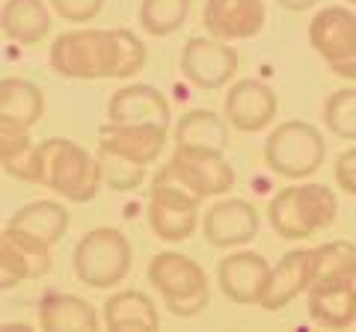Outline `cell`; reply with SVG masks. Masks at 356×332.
Listing matches in <instances>:
<instances>
[{
  "mask_svg": "<svg viewBox=\"0 0 356 332\" xmlns=\"http://www.w3.org/2000/svg\"><path fill=\"white\" fill-rule=\"evenodd\" d=\"M276 110H280L276 92L264 81H255V77L238 81L226 92V101H222V116L241 134H261V131H267L276 119Z\"/></svg>",
  "mask_w": 356,
  "mask_h": 332,
  "instance_id": "cell-11",
  "label": "cell"
},
{
  "mask_svg": "<svg viewBox=\"0 0 356 332\" xmlns=\"http://www.w3.org/2000/svg\"><path fill=\"white\" fill-rule=\"evenodd\" d=\"M39 184L48 187L65 202H89L102 190V169L95 154L65 137H51L39 142Z\"/></svg>",
  "mask_w": 356,
  "mask_h": 332,
  "instance_id": "cell-2",
  "label": "cell"
},
{
  "mask_svg": "<svg viewBox=\"0 0 356 332\" xmlns=\"http://www.w3.org/2000/svg\"><path fill=\"white\" fill-rule=\"evenodd\" d=\"M39 326L48 332H95L102 317L83 297L54 291L39 300Z\"/></svg>",
  "mask_w": 356,
  "mask_h": 332,
  "instance_id": "cell-20",
  "label": "cell"
},
{
  "mask_svg": "<svg viewBox=\"0 0 356 332\" xmlns=\"http://www.w3.org/2000/svg\"><path fill=\"white\" fill-rule=\"evenodd\" d=\"M51 9L69 24H86L102 15V9L107 0H48Z\"/></svg>",
  "mask_w": 356,
  "mask_h": 332,
  "instance_id": "cell-31",
  "label": "cell"
},
{
  "mask_svg": "<svg viewBox=\"0 0 356 332\" xmlns=\"http://www.w3.org/2000/svg\"><path fill=\"white\" fill-rule=\"evenodd\" d=\"M324 125L341 140H356V86L336 90L324 104Z\"/></svg>",
  "mask_w": 356,
  "mask_h": 332,
  "instance_id": "cell-30",
  "label": "cell"
},
{
  "mask_svg": "<svg viewBox=\"0 0 356 332\" xmlns=\"http://www.w3.org/2000/svg\"><path fill=\"white\" fill-rule=\"evenodd\" d=\"M146 45L137 33L125 27L113 30H69L54 39L48 51L51 69L69 81H128L146 65Z\"/></svg>",
  "mask_w": 356,
  "mask_h": 332,
  "instance_id": "cell-1",
  "label": "cell"
},
{
  "mask_svg": "<svg viewBox=\"0 0 356 332\" xmlns=\"http://www.w3.org/2000/svg\"><path fill=\"white\" fill-rule=\"evenodd\" d=\"M0 252H3L9 270L15 273L18 282L42 279L51 273V247L21 229L6 226L0 231Z\"/></svg>",
  "mask_w": 356,
  "mask_h": 332,
  "instance_id": "cell-21",
  "label": "cell"
},
{
  "mask_svg": "<svg viewBox=\"0 0 356 332\" xmlns=\"http://www.w3.org/2000/svg\"><path fill=\"white\" fill-rule=\"evenodd\" d=\"M9 226L27 231L36 240L54 247L69 231V211H65V205L54 202V199H36V202H27L24 208H18L13 219H9Z\"/></svg>",
  "mask_w": 356,
  "mask_h": 332,
  "instance_id": "cell-25",
  "label": "cell"
},
{
  "mask_svg": "<svg viewBox=\"0 0 356 332\" xmlns=\"http://www.w3.org/2000/svg\"><path fill=\"white\" fill-rule=\"evenodd\" d=\"M336 214H339L336 193L318 181L282 187L267 205L270 229L285 240H306L315 231L330 229Z\"/></svg>",
  "mask_w": 356,
  "mask_h": 332,
  "instance_id": "cell-3",
  "label": "cell"
},
{
  "mask_svg": "<svg viewBox=\"0 0 356 332\" xmlns=\"http://www.w3.org/2000/svg\"><path fill=\"white\" fill-rule=\"evenodd\" d=\"M44 116V95L33 81L24 77H3L0 81V119L18 128H36Z\"/></svg>",
  "mask_w": 356,
  "mask_h": 332,
  "instance_id": "cell-24",
  "label": "cell"
},
{
  "mask_svg": "<svg viewBox=\"0 0 356 332\" xmlns=\"http://www.w3.org/2000/svg\"><path fill=\"white\" fill-rule=\"evenodd\" d=\"M332 172H336V184L341 187V190L356 196V146L339 154V158H336V169H332Z\"/></svg>",
  "mask_w": 356,
  "mask_h": 332,
  "instance_id": "cell-32",
  "label": "cell"
},
{
  "mask_svg": "<svg viewBox=\"0 0 356 332\" xmlns=\"http://www.w3.org/2000/svg\"><path fill=\"white\" fill-rule=\"evenodd\" d=\"M131 261V240L119 229L98 226L77 240L72 267L83 285L95 288V291H107V288H116L128 279Z\"/></svg>",
  "mask_w": 356,
  "mask_h": 332,
  "instance_id": "cell-5",
  "label": "cell"
},
{
  "mask_svg": "<svg viewBox=\"0 0 356 332\" xmlns=\"http://www.w3.org/2000/svg\"><path fill=\"white\" fill-rule=\"evenodd\" d=\"M344 3H350V6H356V0H344Z\"/></svg>",
  "mask_w": 356,
  "mask_h": 332,
  "instance_id": "cell-35",
  "label": "cell"
},
{
  "mask_svg": "<svg viewBox=\"0 0 356 332\" xmlns=\"http://www.w3.org/2000/svg\"><path fill=\"white\" fill-rule=\"evenodd\" d=\"M309 273H312V249H291L280 258L276 267H270V279L261 294V308L264 312H280L291 300L309 288Z\"/></svg>",
  "mask_w": 356,
  "mask_h": 332,
  "instance_id": "cell-17",
  "label": "cell"
},
{
  "mask_svg": "<svg viewBox=\"0 0 356 332\" xmlns=\"http://www.w3.org/2000/svg\"><path fill=\"white\" fill-rule=\"evenodd\" d=\"M107 122H122V125H172L170 101L161 90L149 83H131L110 95L107 101Z\"/></svg>",
  "mask_w": 356,
  "mask_h": 332,
  "instance_id": "cell-15",
  "label": "cell"
},
{
  "mask_svg": "<svg viewBox=\"0 0 356 332\" xmlns=\"http://www.w3.org/2000/svg\"><path fill=\"white\" fill-rule=\"evenodd\" d=\"M199 205L202 199L193 196L184 184L170 172V166H161L149 187V226L166 243H181L199 226Z\"/></svg>",
  "mask_w": 356,
  "mask_h": 332,
  "instance_id": "cell-7",
  "label": "cell"
},
{
  "mask_svg": "<svg viewBox=\"0 0 356 332\" xmlns=\"http://www.w3.org/2000/svg\"><path fill=\"white\" fill-rule=\"evenodd\" d=\"M181 74L196 90H222L238 72V51L229 42L211 36H191L181 48Z\"/></svg>",
  "mask_w": 356,
  "mask_h": 332,
  "instance_id": "cell-10",
  "label": "cell"
},
{
  "mask_svg": "<svg viewBox=\"0 0 356 332\" xmlns=\"http://www.w3.org/2000/svg\"><path fill=\"white\" fill-rule=\"evenodd\" d=\"M102 320L110 332H152L161 326V315L143 291H119L107 297Z\"/></svg>",
  "mask_w": 356,
  "mask_h": 332,
  "instance_id": "cell-22",
  "label": "cell"
},
{
  "mask_svg": "<svg viewBox=\"0 0 356 332\" xmlns=\"http://www.w3.org/2000/svg\"><path fill=\"white\" fill-rule=\"evenodd\" d=\"M170 128L161 125H122V122H104L98 128V149H107L125 160L149 166L161 158L166 146Z\"/></svg>",
  "mask_w": 356,
  "mask_h": 332,
  "instance_id": "cell-16",
  "label": "cell"
},
{
  "mask_svg": "<svg viewBox=\"0 0 356 332\" xmlns=\"http://www.w3.org/2000/svg\"><path fill=\"white\" fill-rule=\"evenodd\" d=\"M270 279V264L264 256L250 249H238L232 256L220 258L217 264V282L226 300L238 306H259L261 294Z\"/></svg>",
  "mask_w": 356,
  "mask_h": 332,
  "instance_id": "cell-14",
  "label": "cell"
},
{
  "mask_svg": "<svg viewBox=\"0 0 356 332\" xmlns=\"http://www.w3.org/2000/svg\"><path fill=\"white\" fill-rule=\"evenodd\" d=\"M193 0H143L140 27L154 39H166L184 27Z\"/></svg>",
  "mask_w": 356,
  "mask_h": 332,
  "instance_id": "cell-28",
  "label": "cell"
},
{
  "mask_svg": "<svg viewBox=\"0 0 356 332\" xmlns=\"http://www.w3.org/2000/svg\"><path fill=\"white\" fill-rule=\"evenodd\" d=\"M282 9H288V13H306V9H315L321 0H276Z\"/></svg>",
  "mask_w": 356,
  "mask_h": 332,
  "instance_id": "cell-34",
  "label": "cell"
},
{
  "mask_svg": "<svg viewBox=\"0 0 356 332\" xmlns=\"http://www.w3.org/2000/svg\"><path fill=\"white\" fill-rule=\"evenodd\" d=\"M259 229H261L259 211L243 199H220L202 217V235L217 249L243 247V243L255 240Z\"/></svg>",
  "mask_w": 356,
  "mask_h": 332,
  "instance_id": "cell-12",
  "label": "cell"
},
{
  "mask_svg": "<svg viewBox=\"0 0 356 332\" xmlns=\"http://www.w3.org/2000/svg\"><path fill=\"white\" fill-rule=\"evenodd\" d=\"M324 158H327V142L321 137V131L300 119L276 125L270 131V137L264 140L267 169L282 175L288 181L312 179L321 169Z\"/></svg>",
  "mask_w": 356,
  "mask_h": 332,
  "instance_id": "cell-6",
  "label": "cell"
},
{
  "mask_svg": "<svg viewBox=\"0 0 356 332\" xmlns=\"http://www.w3.org/2000/svg\"><path fill=\"white\" fill-rule=\"evenodd\" d=\"M0 169L18 181L39 184V146L30 140V131L0 119Z\"/></svg>",
  "mask_w": 356,
  "mask_h": 332,
  "instance_id": "cell-23",
  "label": "cell"
},
{
  "mask_svg": "<svg viewBox=\"0 0 356 332\" xmlns=\"http://www.w3.org/2000/svg\"><path fill=\"white\" fill-rule=\"evenodd\" d=\"M175 146H199V149H229V122L217 116L214 110H191L178 119L172 128Z\"/></svg>",
  "mask_w": 356,
  "mask_h": 332,
  "instance_id": "cell-26",
  "label": "cell"
},
{
  "mask_svg": "<svg viewBox=\"0 0 356 332\" xmlns=\"http://www.w3.org/2000/svg\"><path fill=\"white\" fill-rule=\"evenodd\" d=\"M309 45L332 74L356 81V13L348 6H324L309 21Z\"/></svg>",
  "mask_w": 356,
  "mask_h": 332,
  "instance_id": "cell-8",
  "label": "cell"
},
{
  "mask_svg": "<svg viewBox=\"0 0 356 332\" xmlns=\"http://www.w3.org/2000/svg\"><path fill=\"white\" fill-rule=\"evenodd\" d=\"M170 172L199 199L226 196L235 187V169L226 160V151L199 149V146H175L170 158Z\"/></svg>",
  "mask_w": 356,
  "mask_h": 332,
  "instance_id": "cell-9",
  "label": "cell"
},
{
  "mask_svg": "<svg viewBox=\"0 0 356 332\" xmlns=\"http://www.w3.org/2000/svg\"><path fill=\"white\" fill-rule=\"evenodd\" d=\"M267 21L264 0H205L202 24L211 39L243 42L259 36Z\"/></svg>",
  "mask_w": 356,
  "mask_h": 332,
  "instance_id": "cell-13",
  "label": "cell"
},
{
  "mask_svg": "<svg viewBox=\"0 0 356 332\" xmlns=\"http://www.w3.org/2000/svg\"><path fill=\"white\" fill-rule=\"evenodd\" d=\"M0 3H3V0H0Z\"/></svg>",
  "mask_w": 356,
  "mask_h": 332,
  "instance_id": "cell-36",
  "label": "cell"
},
{
  "mask_svg": "<svg viewBox=\"0 0 356 332\" xmlns=\"http://www.w3.org/2000/svg\"><path fill=\"white\" fill-rule=\"evenodd\" d=\"M327 282H356V243L353 240H330L312 249V285Z\"/></svg>",
  "mask_w": 356,
  "mask_h": 332,
  "instance_id": "cell-27",
  "label": "cell"
},
{
  "mask_svg": "<svg viewBox=\"0 0 356 332\" xmlns=\"http://www.w3.org/2000/svg\"><path fill=\"white\" fill-rule=\"evenodd\" d=\"M0 30L15 45H39L51 33V9L44 0H3Z\"/></svg>",
  "mask_w": 356,
  "mask_h": 332,
  "instance_id": "cell-19",
  "label": "cell"
},
{
  "mask_svg": "<svg viewBox=\"0 0 356 332\" xmlns=\"http://www.w3.org/2000/svg\"><path fill=\"white\" fill-rule=\"evenodd\" d=\"M149 282L175 317H196L211 303V285L202 264L181 252H158L149 261Z\"/></svg>",
  "mask_w": 356,
  "mask_h": 332,
  "instance_id": "cell-4",
  "label": "cell"
},
{
  "mask_svg": "<svg viewBox=\"0 0 356 332\" xmlns=\"http://www.w3.org/2000/svg\"><path fill=\"white\" fill-rule=\"evenodd\" d=\"M309 317L324 329H348L356 324V285L353 282H327L306 288Z\"/></svg>",
  "mask_w": 356,
  "mask_h": 332,
  "instance_id": "cell-18",
  "label": "cell"
},
{
  "mask_svg": "<svg viewBox=\"0 0 356 332\" xmlns=\"http://www.w3.org/2000/svg\"><path fill=\"white\" fill-rule=\"evenodd\" d=\"M95 160H98V169H102V187L107 184L110 190L128 193V190H137V187L146 181V166L119 158V154L107 151V149H98Z\"/></svg>",
  "mask_w": 356,
  "mask_h": 332,
  "instance_id": "cell-29",
  "label": "cell"
},
{
  "mask_svg": "<svg viewBox=\"0 0 356 332\" xmlns=\"http://www.w3.org/2000/svg\"><path fill=\"white\" fill-rule=\"evenodd\" d=\"M15 285H21V282L15 279V273L9 270V264H6V258H3V252H0V291H13Z\"/></svg>",
  "mask_w": 356,
  "mask_h": 332,
  "instance_id": "cell-33",
  "label": "cell"
}]
</instances>
